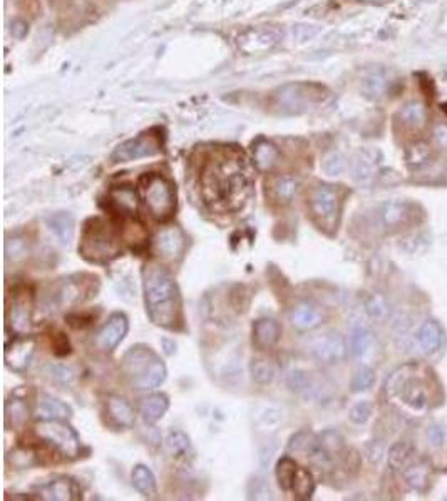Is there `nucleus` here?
Returning a JSON list of instances; mask_svg holds the SVG:
<instances>
[{"label":"nucleus","instance_id":"13d9d810","mask_svg":"<svg viewBox=\"0 0 447 501\" xmlns=\"http://www.w3.org/2000/svg\"><path fill=\"white\" fill-rule=\"evenodd\" d=\"M427 438H429V443L432 446H441L442 443H444V433L439 426H431L429 430H427Z\"/></svg>","mask_w":447,"mask_h":501},{"label":"nucleus","instance_id":"7ed1b4c3","mask_svg":"<svg viewBox=\"0 0 447 501\" xmlns=\"http://www.w3.org/2000/svg\"><path fill=\"white\" fill-rule=\"evenodd\" d=\"M121 369L128 383L139 391L155 389L166 379L165 363L155 351L143 344L133 346L123 356Z\"/></svg>","mask_w":447,"mask_h":501},{"label":"nucleus","instance_id":"4be33fe9","mask_svg":"<svg viewBox=\"0 0 447 501\" xmlns=\"http://www.w3.org/2000/svg\"><path fill=\"white\" fill-rule=\"evenodd\" d=\"M280 325L272 317H262L253 322V343L260 349H270L280 339Z\"/></svg>","mask_w":447,"mask_h":501},{"label":"nucleus","instance_id":"de8ad7c7","mask_svg":"<svg viewBox=\"0 0 447 501\" xmlns=\"http://www.w3.org/2000/svg\"><path fill=\"white\" fill-rule=\"evenodd\" d=\"M374 383H376V373L370 368H362L354 374L352 381H350V389L354 393H362L372 388Z\"/></svg>","mask_w":447,"mask_h":501},{"label":"nucleus","instance_id":"c756f323","mask_svg":"<svg viewBox=\"0 0 447 501\" xmlns=\"http://www.w3.org/2000/svg\"><path fill=\"white\" fill-rule=\"evenodd\" d=\"M404 478H406L407 485L412 490L419 491V493H426L431 486V468L426 463L409 465L406 471H404Z\"/></svg>","mask_w":447,"mask_h":501},{"label":"nucleus","instance_id":"f03ea898","mask_svg":"<svg viewBox=\"0 0 447 501\" xmlns=\"http://www.w3.org/2000/svg\"><path fill=\"white\" fill-rule=\"evenodd\" d=\"M143 289L149 320L168 329L176 327L181 317V296L171 274L160 264H146L143 269Z\"/></svg>","mask_w":447,"mask_h":501},{"label":"nucleus","instance_id":"a18cd8bd","mask_svg":"<svg viewBox=\"0 0 447 501\" xmlns=\"http://www.w3.org/2000/svg\"><path fill=\"white\" fill-rule=\"evenodd\" d=\"M399 248L406 254H422L431 248V238L427 234H411L399 243Z\"/></svg>","mask_w":447,"mask_h":501},{"label":"nucleus","instance_id":"a211bd4d","mask_svg":"<svg viewBox=\"0 0 447 501\" xmlns=\"http://www.w3.org/2000/svg\"><path fill=\"white\" fill-rule=\"evenodd\" d=\"M379 159H381V154L374 151V149H364V151H360L357 156L354 157L352 176L359 184L369 186L370 182L374 181L379 162H381Z\"/></svg>","mask_w":447,"mask_h":501},{"label":"nucleus","instance_id":"f3484780","mask_svg":"<svg viewBox=\"0 0 447 501\" xmlns=\"http://www.w3.org/2000/svg\"><path fill=\"white\" fill-rule=\"evenodd\" d=\"M128 329V317L121 315V312H114L108 320V322L101 327L98 338H96V344L103 351H113L114 348H118V344L121 343L124 338H126Z\"/></svg>","mask_w":447,"mask_h":501},{"label":"nucleus","instance_id":"f257e3e1","mask_svg":"<svg viewBox=\"0 0 447 501\" xmlns=\"http://www.w3.org/2000/svg\"><path fill=\"white\" fill-rule=\"evenodd\" d=\"M201 187L205 201L213 207L233 209L243 204L250 187L245 157L233 151L216 154L205 164L201 172Z\"/></svg>","mask_w":447,"mask_h":501},{"label":"nucleus","instance_id":"c9c22d12","mask_svg":"<svg viewBox=\"0 0 447 501\" xmlns=\"http://www.w3.org/2000/svg\"><path fill=\"white\" fill-rule=\"evenodd\" d=\"M406 161L412 169H421L432 161V149L427 142H412L406 151Z\"/></svg>","mask_w":447,"mask_h":501},{"label":"nucleus","instance_id":"680f3d73","mask_svg":"<svg viewBox=\"0 0 447 501\" xmlns=\"http://www.w3.org/2000/svg\"><path fill=\"white\" fill-rule=\"evenodd\" d=\"M442 109H444V112L447 114V104H444V105H442Z\"/></svg>","mask_w":447,"mask_h":501},{"label":"nucleus","instance_id":"a19ab883","mask_svg":"<svg viewBox=\"0 0 447 501\" xmlns=\"http://www.w3.org/2000/svg\"><path fill=\"white\" fill-rule=\"evenodd\" d=\"M317 440H319V436H315L314 433L298 431L297 435H293L290 441H288V450L295 453V455L309 456V453L312 451V448L315 446Z\"/></svg>","mask_w":447,"mask_h":501},{"label":"nucleus","instance_id":"bf43d9fd","mask_svg":"<svg viewBox=\"0 0 447 501\" xmlns=\"http://www.w3.org/2000/svg\"><path fill=\"white\" fill-rule=\"evenodd\" d=\"M29 31V26L24 21H14L12 22V27H11V32H12V36L16 37V38H24L26 37V33Z\"/></svg>","mask_w":447,"mask_h":501},{"label":"nucleus","instance_id":"ddd939ff","mask_svg":"<svg viewBox=\"0 0 447 501\" xmlns=\"http://www.w3.org/2000/svg\"><path fill=\"white\" fill-rule=\"evenodd\" d=\"M379 216L387 229H401L419 221V207L409 201H387L381 206Z\"/></svg>","mask_w":447,"mask_h":501},{"label":"nucleus","instance_id":"f704fd0d","mask_svg":"<svg viewBox=\"0 0 447 501\" xmlns=\"http://www.w3.org/2000/svg\"><path fill=\"white\" fill-rule=\"evenodd\" d=\"M298 181L293 176H280L272 182V194L280 204H290L297 196Z\"/></svg>","mask_w":447,"mask_h":501},{"label":"nucleus","instance_id":"5701e85b","mask_svg":"<svg viewBox=\"0 0 447 501\" xmlns=\"http://www.w3.org/2000/svg\"><path fill=\"white\" fill-rule=\"evenodd\" d=\"M322 311L319 310V306L312 305V302H300V305L293 307L290 321L292 325L300 331H309L314 329V327L320 326L322 322Z\"/></svg>","mask_w":447,"mask_h":501},{"label":"nucleus","instance_id":"9d476101","mask_svg":"<svg viewBox=\"0 0 447 501\" xmlns=\"http://www.w3.org/2000/svg\"><path fill=\"white\" fill-rule=\"evenodd\" d=\"M309 351L312 358L322 364H335L342 361L347 354V343L339 332H325L315 336L310 341Z\"/></svg>","mask_w":447,"mask_h":501},{"label":"nucleus","instance_id":"39448f33","mask_svg":"<svg viewBox=\"0 0 447 501\" xmlns=\"http://www.w3.org/2000/svg\"><path fill=\"white\" fill-rule=\"evenodd\" d=\"M121 250L113 226L104 219H89L84 226L79 253L91 263H108Z\"/></svg>","mask_w":447,"mask_h":501},{"label":"nucleus","instance_id":"4468645a","mask_svg":"<svg viewBox=\"0 0 447 501\" xmlns=\"http://www.w3.org/2000/svg\"><path fill=\"white\" fill-rule=\"evenodd\" d=\"M7 325L16 334H26L32 326V295L27 289L17 291L7 311Z\"/></svg>","mask_w":447,"mask_h":501},{"label":"nucleus","instance_id":"f8f14e48","mask_svg":"<svg viewBox=\"0 0 447 501\" xmlns=\"http://www.w3.org/2000/svg\"><path fill=\"white\" fill-rule=\"evenodd\" d=\"M310 209L322 226H334L339 216V192L332 186H319L310 196Z\"/></svg>","mask_w":447,"mask_h":501},{"label":"nucleus","instance_id":"9b49d317","mask_svg":"<svg viewBox=\"0 0 447 501\" xmlns=\"http://www.w3.org/2000/svg\"><path fill=\"white\" fill-rule=\"evenodd\" d=\"M282 41V32L275 27H252L245 31L238 37V47L245 54H262V52L272 51Z\"/></svg>","mask_w":447,"mask_h":501},{"label":"nucleus","instance_id":"6e6552de","mask_svg":"<svg viewBox=\"0 0 447 501\" xmlns=\"http://www.w3.org/2000/svg\"><path fill=\"white\" fill-rule=\"evenodd\" d=\"M36 435L64 458L72 460V458L79 456L81 441L78 433L61 420H42L37 423Z\"/></svg>","mask_w":447,"mask_h":501},{"label":"nucleus","instance_id":"8fccbe9b","mask_svg":"<svg viewBox=\"0 0 447 501\" xmlns=\"http://www.w3.org/2000/svg\"><path fill=\"white\" fill-rule=\"evenodd\" d=\"M372 411H374L372 403L367 401V399H362V401H357L352 408H350L349 418L350 421L355 423V425H364V423H367L370 420Z\"/></svg>","mask_w":447,"mask_h":501},{"label":"nucleus","instance_id":"4d7b16f0","mask_svg":"<svg viewBox=\"0 0 447 501\" xmlns=\"http://www.w3.org/2000/svg\"><path fill=\"white\" fill-rule=\"evenodd\" d=\"M434 142L441 149H447V124H439L434 129Z\"/></svg>","mask_w":447,"mask_h":501},{"label":"nucleus","instance_id":"e433bc0d","mask_svg":"<svg viewBox=\"0 0 447 501\" xmlns=\"http://www.w3.org/2000/svg\"><path fill=\"white\" fill-rule=\"evenodd\" d=\"M253 159H255V164H257L258 169L270 171L278 161V151H277V147L273 146V144L262 141V142H258L253 149Z\"/></svg>","mask_w":447,"mask_h":501},{"label":"nucleus","instance_id":"412c9836","mask_svg":"<svg viewBox=\"0 0 447 501\" xmlns=\"http://www.w3.org/2000/svg\"><path fill=\"white\" fill-rule=\"evenodd\" d=\"M416 341L417 344H419L422 353L432 354L444 343V329H442L437 321L427 320L422 322L419 331H417Z\"/></svg>","mask_w":447,"mask_h":501},{"label":"nucleus","instance_id":"473e14b6","mask_svg":"<svg viewBox=\"0 0 447 501\" xmlns=\"http://www.w3.org/2000/svg\"><path fill=\"white\" fill-rule=\"evenodd\" d=\"M315 491V481L314 476L307 468H302V466H298L295 478L292 481L290 486V493H293L297 500H309L312 498V495H314Z\"/></svg>","mask_w":447,"mask_h":501},{"label":"nucleus","instance_id":"864d4df0","mask_svg":"<svg viewBox=\"0 0 447 501\" xmlns=\"http://www.w3.org/2000/svg\"><path fill=\"white\" fill-rule=\"evenodd\" d=\"M384 453H386V450H384V445L381 441L372 440V441H369L367 445H365V456L369 458L370 463H374V465L381 463V461L384 460Z\"/></svg>","mask_w":447,"mask_h":501},{"label":"nucleus","instance_id":"603ef678","mask_svg":"<svg viewBox=\"0 0 447 501\" xmlns=\"http://www.w3.org/2000/svg\"><path fill=\"white\" fill-rule=\"evenodd\" d=\"M47 373H49V376L54 379V381L62 384L71 383L72 379H74V371L67 368L64 364H52L49 366V371H47Z\"/></svg>","mask_w":447,"mask_h":501},{"label":"nucleus","instance_id":"20e7f679","mask_svg":"<svg viewBox=\"0 0 447 501\" xmlns=\"http://www.w3.org/2000/svg\"><path fill=\"white\" fill-rule=\"evenodd\" d=\"M417 369L416 364L397 368L389 376L386 393L389 398H401V401L414 411H424L431 404V388L429 383L417 374Z\"/></svg>","mask_w":447,"mask_h":501},{"label":"nucleus","instance_id":"79ce46f5","mask_svg":"<svg viewBox=\"0 0 447 501\" xmlns=\"http://www.w3.org/2000/svg\"><path fill=\"white\" fill-rule=\"evenodd\" d=\"M83 291H84L83 286H79L78 283L66 281L59 289H57L56 302L61 307L74 305V302H78L81 297H83Z\"/></svg>","mask_w":447,"mask_h":501},{"label":"nucleus","instance_id":"09e8293b","mask_svg":"<svg viewBox=\"0 0 447 501\" xmlns=\"http://www.w3.org/2000/svg\"><path fill=\"white\" fill-rule=\"evenodd\" d=\"M322 171L325 172L327 176L330 177H337L345 171V159L342 154L339 152H330L327 154L322 161Z\"/></svg>","mask_w":447,"mask_h":501},{"label":"nucleus","instance_id":"393cba45","mask_svg":"<svg viewBox=\"0 0 447 501\" xmlns=\"http://www.w3.org/2000/svg\"><path fill=\"white\" fill-rule=\"evenodd\" d=\"M168 408H170V401L165 394L156 393L151 394V396L144 398L141 403H139V414L143 416V420L146 423H156L158 420H161L165 416Z\"/></svg>","mask_w":447,"mask_h":501},{"label":"nucleus","instance_id":"37998d69","mask_svg":"<svg viewBox=\"0 0 447 501\" xmlns=\"http://www.w3.org/2000/svg\"><path fill=\"white\" fill-rule=\"evenodd\" d=\"M319 441L324 450L329 453V455L334 458H340L342 455V451L345 450V443H344V436L340 435L339 431L335 430H327L322 433L319 436Z\"/></svg>","mask_w":447,"mask_h":501},{"label":"nucleus","instance_id":"052dcab7","mask_svg":"<svg viewBox=\"0 0 447 501\" xmlns=\"http://www.w3.org/2000/svg\"><path fill=\"white\" fill-rule=\"evenodd\" d=\"M67 322H69V325L74 326V327H84L91 322V317H86V316H81V315H71L69 317H67Z\"/></svg>","mask_w":447,"mask_h":501},{"label":"nucleus","instance_id":"423d86ee","mask_svg":"<svg viewBox=\"0 0 447 501\" xmlns=\"http://www.w3.org/2000/svg\"><path fill=\"white\" fill-rule=\"evenodd\" d=\"M144 202L148 211L158 221L170 219L176 211V189L166 177L149 174L141 181Z\"/></svg>","mask_w":447,"mask_h":501},{"label":"nucleus","instance_id":"aec40b11","mask_svg":"<svg viewBox=\"0 0 447 501\" xmlns=\"http://www.w3.org/2000/svg\"><path fill=\"white\" fill-rule=\"evenodd\" d=\"M39 496L51 501H74L81 498V491L71 478H56L41 486Z\"/></svg>","mask_w":447,"mask_h":501},{"label":"nucleus","instance_id":"4c0bfd02","mask_svg":"<svg viewBox=\"0 0 447 501\" xmlns=\"http://www.w3.org/2000/svg\"><path fill=\"white\" fill-rule=\"evenodd\" d=\"M250 373L258 384H268L275 379L277 368L272 361L265 358H253L250 363Z\"/></svg>","mask_w":447,"mask_h":501},{"label":"nucleus","instance_id":"dca6fc26","mask_svg":"<svg viewBox=\"0 0 447 501\" xmlns=\"http://www.w3.org/2000/svg\"><path fill=\"white\" fill-rule=\"evenodd\" d=\"M155 248L158 254L166 261H178L183 258L186 249V238L183 231L176 226L161 229L155 238Z\"/></svg>","mask_w":447,"mask_h":501},{"label":"nucleus","instance_id":"6e6d98bb","mask_svg":"<svg viewBox=\"0 0 447 501\" xmlns=\"http://www.w3.org/2000/svg\"><path fill=\"white\" fill-rule=\"evenodd\" d=\"M54 339H56V343H54V353L57 356H64V354H69L71 353V344H69V339L66 338L62 332H57V334H54Z\"/></svg>","mask_w":447,"mask_h":501},{"label":"nucleus","instance_id":"a878e982","mask_svg":"<svg viewBox=\"0 0 447 501\" xmlns=\"http://www.w3.org/2000/svg\"><path fill=\"white\" fill-rule=\"evenodd\" d=\"M47 226L51 233L61 241L62 244H69L74 238V216L71 213H56L47 218Z\"/></svg>","mask_w":447,"mask_h":501},{"label":"nucleus","instance_id":"49530a36","mask_svg":"<svg viewBox=\"0 0 447 501\" xmlns=\"http://www.w3.org/2000/svg\"><path fill=\"white\" fill-rule=\"evenodd\" d=\"M166 448L173 456H185L191 450L190 438L183 431H171L166 436Z\"/></svg>","mask_w":447,"mask_h":501},{"label":"nucleus","instance_id":"6ab92c4d","mask_svg":"<svg viewBox=\"0 0 447 501\" xmlns=\"http://www.w3.org/2000/svg\"><path fill=\"white\" fill-rule=\"evenodd\" d=\"M109 206L114 213L123 216V218H133V216H136L138 213L139 197L136 191H133L131 187L119 186L111 189Z\"/></svg>","mask_w":447,"mask_h":501},{"label":"nucleus","instance_id":"72a5a7b5","mask_svg":"<svg viewBox=\"0 0 447 501\" xmlns=\"http://www.w3.org/2000/svg\"><path fill=\"white\" fill-rule=\"evenodd\" d=\"M362 89L367 97L370 99H381L389 89V79L384 70H370L364 77Z\"/></svg>","mask_w":447,"mask_h":501},{"label":"nucleus","instance_id":"cd10ccee","mask_svg":"<svg viewBox=\"0 0 447 501\" xmlns=\"http://www.w3.org/2000/svg\"><path fill=\"white\" fill-rule=\"evenodd\" d=\"M399 120L406 127L422 129L426 127L427 120H429V110L422 102H409L399 112Z\"/></svg>","mask_w":447,"mask_h":501},{"label":"nucleus","instance_id":"b1692460","mask_svg":"<svg viewBox=\"0 0 447 501\" xmlns=\"http://www.w3.org/2000/svg\"><path fill=\"white\" fill-rule=\"evenodd\" d=\"M106 409H108L109 418L114 421V425L121 428H131L134 425V420H136L134 409L124 398L109 396L106 401Z\"/></svg>","mask_w":447,"mask_h":501},{"label":"nucleus","instance_id":"58836bf2","mask_svg":"<svg viewBox=\"0 0 447 501\" xmlns=\"http://www.w3.org/2000/svg\"><path fill=\"white\" fill-rule=\"evenodd\" d=\"M414 458V450L409 443H396L389 451V465L392 470H406Z\"/></svg>","mask_w":447,"mask_h":501},{"label":"nucleus","instance_id":"7c9ffc66","mask_svg":"<svg viewBox=\"0 0 447 501\" xmlns=\"http://www.w3.org/2000/svg\"><path fill=\"white\" fill-rule=\"evenodd\" d=\"M29 420V408L26 401L12 398L6 403V426L9 430H22Z\"/></svg>","mask_w":447,"mask_h":501},{"label":"nucleus","instance_id":"c85d7f7f","mask_svg":"<svg viewBox=\"0 0 447 501\" xmlns=\"http://www.w3.org/2000/svg\"><path fill=\"white\" fill-rule=\"evenodd\" d=\"M71 408L66 403L59 401V399L44 396L37 404L36 414L41 420H61L64 421L67 418H71Z\"/></svg>","mask_w":447,"mask_h":501},{"label":"nucleus","instance_id":"1a4fd4ad","mask_svg":"<svg viewBox=\"0 0 447 501\" xmlns=\"http://www.w3.org/2000/svg\"><path fill=\"white\" fill-rule=\"evenodd\" d=\"M161 151V141L156 134L144 132L141 136L129 139V141L123 142L121 146L116 147V151L113 152L114 162H129L136 161V159L151 157Z\"/></svg>","mask_w":447,"mask_h":501},{"label":"nucleus","instance_id":"ea45409f","mask_svg":"<svg viewBox=\"0 0 447 501\" xmlns=\"http://www.w3.org/2000/svg\"><path fill=\"white\" fill-rule=\"evenodd\" d=\"M297 470H298L297 461L292 460V458L283 456L282 460H278L277 468H275V476H277L278 486H280L283 491H290L292 481H293V478H295Z\"/></svg>","mask_w":447,"mask_h":501},{"label":"nucleus","instance_id":"5fc2aeb1","mask_svg":"<svg viewBox=\"0 0 447 501\" xmlns=\"http://www.w3.org/2000/svg\"><path fill=\"white\" fill-rule=\"evenodd\" d=\"M282 416L280 411H275V409L267 408L265 413L262 414V418H260V423H262L263 428H267V430H275V428L280 425Z\"/></svg>","mask_w":447,"mask_h":501},{"label":"nucleus","instance_id":"0eeeda50","mask_svg":"<svg viewBox=\"0 0 447 501\" xmlns=\"http://www.w3.org/2000/svg\"><path fill=\"white\" fill-rule=\"evenodd\" d=\"M322 97V89L312 84H287L273 94V105L282 114H302L315 105Z\"/></svg>","mask_w":447,"mask_h":501},{"label":"nucleus","instance_id":"3c124183","mask_svg":"<svg viewBox=\"0 0 447 501\" xmlns=\"http://www.w3.org/2000/svg\"><path fill=\"white\" fill-rule=\"evenodd\" d=\"M287 383H288V386L293 389V391L302 393V391H307V389H309L310 378L304 373V371H292V373L288 374Z\"/></svg>","mask_w":447,"mask_h":501},{"label":"nucleus","instance_id":"c03bdc74","mask_svg":"<svg viewBox=\"0 0 447 501\" xmlns=\"http://www.w3.org/2000/svg\"><path fill=\"white\" fill-rule=\"evenodd\" d=\"M365 311L374 321H384L389 316V302L382 295L374 292L365 300Z\"/></svg>","mask_w":447,"mask_h":501},{"label":"nucleus","instance_id":"2eb2a0df","mask_svg":"<svg viewBox=\"0 0 447 501\" xmlns=\"http://www.w3.org/2000/svg\"><path fill=\"white\" fill-rule=\"evenodd\" d=\"M36 353V339L32 336L19 334L6 346V364L16 373H24Z\"/></svg>","mask_w":447,"mask_h":501},{"label":"nucleus","instance_id":"bb28decb","mask_svg":"<svg viewBox=\"0 0 447 501\" xmlns=\"http://www.w3.org/2000/svg\"><path fill=\"white\" fill-rule=\"evenodd\" d=\"M374 348V334L369 327L357 326L350 334L349 351L355 359H364Z\"/></svg>","mask_w":447,"mask_h":501},{"label":"nucleus","instance_id":"2f4dec72","mask_svg":"<svg viewBox=\"0 0 447 501\" xmlns=\"http://www.w3.org/2000/svg\"><path fill=\"white\" fill-rule=\"evenodd\" d=\"M131 481L134 488H136L143 496L151 498V496L156 495V478L148 466L144 465L134 466L131 473Z\"/></svg>","mask_w":447,"mask_h":501}]
</instances>
